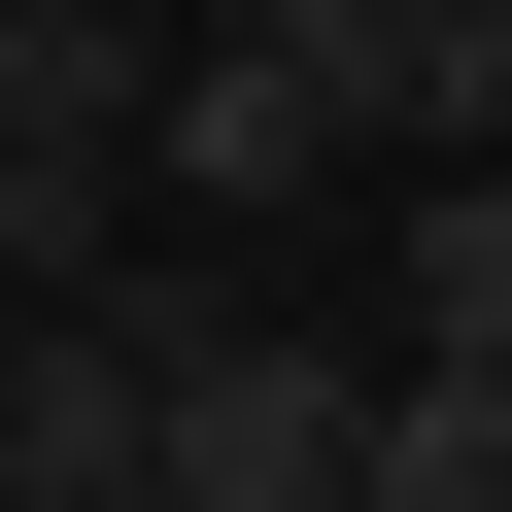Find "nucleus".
<instances>
[{"label":"nucleus","instance_id":"f03ea898","mask_svg":"<svg viewBox=\"0 0 512 512\" xmlns=\"http://www.w3.org/2000/svg\"><path fill=\"white\" fill-rule=\"evenodd\" d=\"M137 103H171L137 0H0V274H103L137 239Z\"/></svg>","mask_w":512,"mask_h":512},{"label":"nucleus","instance_id":"0eeeda50","mask_svg":"<svg viewBox=\"0 0 512 512\" xmlns=\"http://www.w3.org/2000/svg\"><path fill=\"white\" fill-rule=\"evenodd\" d=\"M342 512H512V376H376V444H342Z\"/></svg>","mask_w":512,"mask_h":512},{"label":"nucleus","instance_id":"f257e3e1","mask_svg":"<svg viewBox=\"0 0 512 512\" xmlns=\"http://www.w3.org/2000/svg\"><path fill=\"white\" fill-rule=\"evenodd\" d=\"M137 342H171V410H137V478H171V512H342L376 376H342L308 308H205V274H137Z\"/></svg>","mask_w":512,"mask_h":512},{"label":"nucleus","instance_id":"20e7f679","mask_svg":"<svg viewBox=\"0 0 512 512\" xmlns=\"http://www.w3.org/2000/svg\"><path fill=\"white\" fill-rule=\"evenodd\" d=\"M274 35L376 171H512V0H274Z\"/></svg>","mask_w":512,"mask_h":512},{"label":"nucleus","instance_id":"7ed1b4c3","mask_svg":"<svg viewBox=\"0 0 512 512\" xmlns=\"http://www.w3.org/2000/svg\"><path fill=\"white\" fill-rule=\"evenodd\" d=\"M376 137L308 103V35H171V103H137V205H205V239H308Z\"/></svg>","mask_w":512,"mask_h":512},{"label":"nucleus","instance_id":"423d86ee","mask_svg":"<svg viewBox=\"0 0 512 512\" xmlns=\"http://www.w3.org/2000/svg\"><path fill=\"white\" fill-rule=\"evenodd\" d=\"M410 376H512V171H410Z\"/></svg>","mask_w":512,"mask_h":512},{"label":"nucleus","instance_id":"39448f33","mask_svg":"<svg viewBox=\"0 0 512 512\" xmlns=\"http://www.w3.org/2000/svg\"><path fill=\"white\" fill-rule=\"evenodd\" d=\"M137 410H171V342H137L103 274H35V342H0V512H69V478H137Z\"/></svg>","mask_w":512,"mask_h":512},{"label":"nucleus","instance_id":"6e6552de","mask_svg":"<svg viewBox=\"0 0 512 512\" xmlns=\"http://www.w3.org/2000/svg\"><path fill=\"white\" fill-rule=\"evenodd\" d=\"M69 512H171V478H69Z\"/></svg>","mask_w":512,"mask_h":512}]
</instances>
